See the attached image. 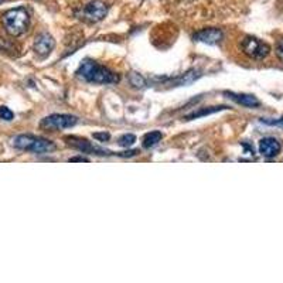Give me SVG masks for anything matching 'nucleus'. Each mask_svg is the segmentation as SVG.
Listing matches in <instances>:
<instances>
[{
  "label": "nucleus",
  "instance_id": "7ed1b4c3",
  "mask_svg": "<svg viewBox=\"0 0 283 283\" xmlns=\"http://www.w3.org/2000/svg\"><path fill=\"white\" fill-rule=\"evenodd\" d=\"M14 148L31 152L35 155H42V153H50L53 150H56V145L51 140H47L40 136L34 134H19L13 139Z\"/></svg>",
  "mask_w": 283,
  "mask_h": 283
},
{
  "label": "nucleus",
  "instance_id": "dca6fc26",
  "mask_svg": "<svg viewBox=\"0 0 283 283\" xmlns=\"http://www.w3.org/2000/svg\"><path fill=\"white\" fill-rule=\"evenodd\" d=\"M130 82H132V85H134L136 88H143V86L146 85V81H145L139 74H134V72L130 75Z\"/></svg>",
  "mask_w": 283,
  "mask_h": 283
},
{
  "label": "nucleus",
  "instance_id": "ddd939ff",
  "mask_svg": "<svg viewBox=\"0 0 283 283\" xmlns=\"http://www.w3.org/2000/svg\"><path fill=\"white\" fill-rule=\"evenodd\" d=\"M224 109H228L226 106H208V108H203L197 112H193L190 115L185 116V120H193L197 119V118H201V116H207V115H211V113L219 112V111H224Z\"/></svg>",
  "mask_w": 283,
  "mask_h": 283
},
{
  "label": "nucleus",
  "instance_id": "9d476101",
  "mask_svg": "<svg viewBox=\"0 0 283 283\" xmlns=\"http://www.w3.org/2000/svg\"><path fill=\"white\" fill-rule=\"evenodd\" d=\"M259 152L265 157H275L280 152V143L275 137H263L259 142Z\"/></svg>",
  "mask_w": 283,
  "mask_h": 283
},
{
  "label": "nucleus",
  "instance_id": "6ab92c4d",
  "mask_svg": "<svg viewBox=\"0 0 283 283\" xmlns=\"http://www.w3.org/2000/svg\"><path fill=\"white\" fill-rule=\"evenodd\" d=\"M276 56L279 57V60L283 63V38L276 44Z\"/></svg>",
  "mask_w": 283,
  "mask_h": 283
},
{
  "label": "nucleus",
  "instance_id": "2eb2a0df",
  "mask_svg": "<svg viewBox=\"0 0 283 283\" xmlns=\"http://www.w3.org/2000/svg\"><path fill=\"white\" fill-rule=\"evenodd\" d=\"M134 142H136L134 134H123V136H120L119 137V145L122 148H129V146L133 145Z\"/></svg>",
  "mask_w": 283,
  "mask_h": 283
},
{
  "label": "nucleus",
  "instance_id": "f8f14e48",
  "mask_svg": "<svg viewBox=\"0 0 283 283\" xmlns=\"http://www.w3.org/2000/svg\"><path fill=\"white\" fill-rule=\"evenodd\" d=\"M201 77L200 71L198 70H191L188 72L183 74L181 77L176 78V79H171L170 81V85L171 86H181V85H190L193 84L194 81H197L198 78Z\"/></svg>",
  "mask_w": 283,
  "mask_h": 283
},
{
  "label": "nucleus",
  "instance_id": "0eeeda50",
  "mask_svg": "<svg viewBox=\"0 0 283 283\" xmlns=\"http://www.w3.org/2000/svg\"><path fill=\"white\" fill-rule=\"evenodd\" d=\"M65 140H68V145L72 146L74 149H77L82 153H89V155H97V156H109L112 155L109 150H104V149L98 148V146H93L91 142H88L86 139H81V137H75V136H71L67 137Z\"/></svg>",
  "mask_w": 283,
  "mask_h": 283
},
{
  "label": "nucleus",
  "instance_id": "6e6552de",
  "mask_svg": "<svg viewBox=\"0 0 283 283\" xmlns=\"http://www.w3.org/2000/svg\"><path fill=\"white\" fill-rule=\"evenodd\" d=\"M56 47V41L54 38L49 34V33H41L37 35L34 41V51L37 56L47 57Z\"/></svg>",
  "mask_w": 283,
  "mask_h": 283
},
{
  "label": "nucleus",
  "instance_id": "f257e3e1",
  "mask_svg": "<svg viewBox=\"0 0 283 283\" xmlns=\"http://www.w3.org/2000/svg\"><path fill=\"white\" fill-rule=\"evenodd\" d=\"M77 75L85 82L89 84H116L119 82L118 74H115L106 67H102L99 64L86 60L79 65Z\"/></svg>",
  "mask_w": 283,
  "mask_h": 283
},
{
  "label": "nucleus",
  "instance_id": "412c9836",
  "mask_svg": "<svg viewBox=\"0 0 283 283\" xmlns=\"http://www.w3.org/2000/svg\"><path fill=\"white\" fill-rule=\"evenodd\" d=\"M137 155V150H129V152H123V153H119V156H123V157H130V156Z\"/></svg>",
  "mask_w": 283,
  "mask_h": 283
},
{
  "label": "nucleus",
  "instance_id": "f3484780",
  "mask_svg": "<svg viewBox=\"0 0 283 283\" xmlns=\"http://www.w3.org/2000/svg\"><path fill=\"white\" fill-rule=\"evenodd\" d=\"M14 118L13 112L6 108V106H0V119L3 120H12Z\"/></svg>",
  "mask_w": 283,
  "mask_h": 283
},
{
  "label": "nucleus",
  "instance_id": "aec40b11",
  "mask_svg": "<svg viewBox=\"0 0 283 283\" xmlns=\"http://www.w3.org/2000/svg\"><path fill=\"white\" fill-rule=\"evenodd\" d=\"M93 137L95 139H98L99 142H106V140H109V133H95L93 134Z\"/></svg>",
  "mask_w": 283,
  "mask_h": 283
},
{
  "label": "nucleus",
  "instance_id": "1a4fd4ad",
  "mask_svg": "<svg viewBox=\"0 0 283 283\" xmlns=\"http://www.w3.org/2000/svg\"><path fill=\"white\" fill-rule=\"evenodd\" d=\"M222 37L224 34L219 28H204L194 34V40L204 42V44H210V45H215L222 40Z\"/></svg>",
  "mask_w": 283,
  "mask_h": 283
},
{
  "label": "nucleus",
  "instance_id": "423d86ee",
  "mask_svg": "<svg viewBox=\"0 0 283 283\" xmlns=\"http://www.w3.org/2000/svg\"><path fill=\"white\" fill-rule=\"evenodd\" d=\"M78 118L72 115H64V113H54L41 120V126L47 129H68L77 125Z\"/></svg>",
  "mask_w": 283,
  "mask_h": 283
},
{
  "label": "nucleus",
  "instance_id": "4468645a",
  "mask_svg": "<svg viewBox=\"0 0 283 283\" xmlns=\"http://www.w3.org/2000/svg\"><path fill=\"white\" fill-rule=\"evenodd\" d=\"M162 137H163L162 132H159V130L150 132V133H148L145 137H143V148L146 149L153 148V146H156L159 142L162 140Z\"/></svg>",
  "mask_w": 283,
  "mask_h": 283
},
{
  "label": "nucleus",
  "instance_id": "f03ea898",
  "mask_svg": "<svg viewBox=\"0 0 283 283\" xmlns=\"http://www.w3.org/2000/svg\"><path fill=\"white\" fill-rule=\"evenodd\" d=\"M2 20H3V26L6 28L7 33L13 37L24 34L30 26V16L26 12V9H23V7L12 9V10L6 12L3 14Z\"/></svg>",
  "mask_w": 283,
  "mask_h": 283
},
{
  "label": "nucleus",
  "instance_id": "4be33fe9",
  "mask_svg": "<svg viewBox=\"0 0 283 283\" xmlns=\"http://www.w3.org/2000/svg\"><path fill=\"white\" fill-rule=\"evenodd\" d=\"M70 162H88V159H85V157H72V159H70Z\"/></svg>",
  "mask_w": 283,
  "mask_h": 283
},
{
  "label": "nucleus",
  "instance_id": "39448f33",
  "mask_svg": "<svg viewBox=\"0 0 283 283\" xmlns=\"http://www.w3.org/2000/svg\"><path fill=\"white\" fill-rule=\"evenodd\" d=\"M241 49H242V53L245 56H248L249 58H254V60L265 58L270 51L266 42L261 41L259 38H255V37H245L241 41Z\"/></svg>",
  "mask_w": 283,
  "mask_h": 283
},
{
  "label": "nucleus",
  "instance_id": "9b49d317",
  "mask_svg": "<svg viewBox=\"0 0 283 283\" xmlns=\"http://www.w3.org/2000/svg\"><path fill=\"white\" fill-rule=\"evenodd\" d=\"M225 95L229 99H232L233 102L240 104V105L247 106V108H258L261 105V102L256 99L254 95L249 93H233V92H225Z\"/></svg>",
  "mask_w": 283,
  "mask_h": 283
},
{
  "label": "nucleus",
  "instance_id": "20e7f679",
  "mask_svg": "<svg viewBox=\"0 0 283 283\" xmlns=\"http://www.w3.org/2000/svg\"><path fill=\"white\" fill-rule=\"evenodd\" d=\"M106 13H108V6L102 0H92L78 12L77 16L86 23H98L105 17Z\"/></svg>",
  "mask_w": 283,
  "mask_h": 283
},
{
  "label": "nucleus",
  "instance_id": "a211bd4d",
  "mask_svg": "<svg viewBox=\"0 0 283 283\" xmlns=\"http://www.w3.org/2000/svg\"><path fill=\"white\" fill-rule=\"evenodd\" d=\"M261 122L265 125H270V126L283 127V119H261Z\"/></svg>",
  "mask_w": 283,
  "mask_h": 283
}]
</instances>
